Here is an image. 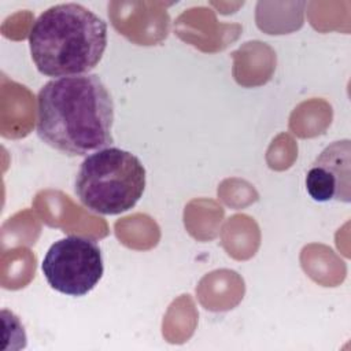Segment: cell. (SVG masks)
Segmentation results:
<instances>
[{
  "instance_id": "cell-1",
  "label": "cell",
  "mask_w": 351,
  "mask_h": 351,
  "mask_svg": "<svg viewBox=\"0 0 351 351\" xmlns=\"http://www.w3.org/2000/svg\"><path fill=\"white\" fill-rule=\"evenodd\" d=\"M114 101L96 74L48 81L37 95V134L53 149L88 156L112 143Z\"/></svg>"
},
{
  "instance_id": "cell-2",
  "label": "cell",
  "mask_w": 351,
  "mask_h": 351,
  "mask_svg": "<svg viewBox=\"0 0 351 351\" xmlns=\"http://www.w3.org/2000/svg\"><path fill=\"white\" fill-rule=\"evenodd\" d=\"M29 45L37 70L47 77L88 74L106 51L107 25L81 4H56L34 21Z\"/></svg>"
},
{
  "instance_id": "cell-3",
  "label": "cell",
  "mask_w": 351,
  "mask_h": 351,
  "mask_svg": "<svg viewBox=\"0 0 351 351\" xmlns=\"http://www.w3.org/2000/svg\"><path fill=\"white\" fill-rule=\"evenodd\" d=\"M144 189L145 169L141 160L117 147L89 154L74 182L82 206L100 215H117L133 208Z\"/></svg>"
},
{
  "instance_id": "cell-4",
  "label": "cell",
  "mask_w": 351,
  "mask_h": 351,
  "mask_svg": "<svg viewBox=\"0 0 351 351\" xmlns=\"http://www.w3.org/2000/svg\"><path fill=\"white\" fill-rule=\"evenodd\" d=\"M41 270L55 291L67 296H84L103 277L101 250L88 237L67 236L49 247Z\"/></svg>"
},
{
  "instance_id": "cell-5",
  "label": "cell",
  "mask_w": 351,
  "mask_h": 351,
  "mask_svg": "<svg viewBox=\"0 0 351 351\" xmlns=\"http://www.w3.org/2000/svg\"><path fill=\"white\" fill-rule=\"evenodd\" d=\"M350 140L335 141L314 160L306 176V189L315 202L348 203L351 193Z\"/></svg>"
}]
</instances>
